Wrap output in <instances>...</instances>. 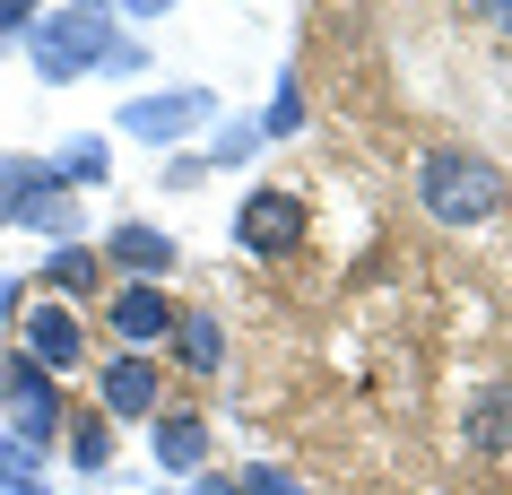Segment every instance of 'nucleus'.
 I'll list each match as a JSON object with an SVG mask.
<instances>
[{
  "instance_id": "nucleus-1",
  "label": "nucleus",
  "mask_w": 512,
  "mask_h": 495,
  "mask_svg": "<svg viewBox=\"0 0 512 495\" xmlns=\"http://www.w3.org/2000/svg\"><path fill=\"white\" fill-rule=\"evenodd\" d=\"M35 61V79L44 87H70L87 79V70H113V53H122V27H113L105 9H35V27L18 35Z\"/></svg>"
},
{
  "instance_id": "nucleus-2",
  "label": "nucleus",
  "mask_w": 512,
  "mask_h": 495,
  "mask_svg": "<svg viewBox=\"0 0 512 495\" xmlns=\"http://www.w3.org/2000/svg\"><path fill=\"white\" fill-rule=\"evenodd\" d=\"M417 200H426L434 226H486L495 209H504V174H495V157L434 148V157L417 165Z\"/></svg>"
},
{
  "instance_id": "nucleus-3",
  "label": "nucleus",
  "mask_w": 512,
  "mask_h": 495,
  "mask_svg": "<svg viewBox=\"0 0 512 495\" xmlns=\"http://www.w3.org/2000/svg\"><path fill=\"white\" fill-rule=\"evenodd\" d=\"M0 409H9V435L27 443V452H44V461H53L61 426H70V400H61L53 374H35V365L9 357V374H0Z\"/></svg>"
},
{
  "instance_id": "nucleus-4",
  "label": "nucleus",
  "mask_w": 512,
  "mask_h": 495,
  "mask_svg": "<svg viewBox=\"0 0 512 495\" xmlns=\"http://www.w3.org/2000/svg\"><path fill=\"white\" fill-rule=\"evenodd\" d=\"M18 365H35V374H70V365H87V322L70 313V304H27L18 313Z\"/></svg>"
},
{
  "instance_id": "nucleus-5",
  "label": "nucleus",
  "mask_w": 512,
  "mask_h": 495,
  "mask_svg": "<svg viewBox=\"0 0 512 495\" xmlns=\"http://www.w3.org/2000/svg\"><path fill=\"white\" fill-rule=\"evenodd\" d=\"M235 244L261 252V261H287V252L304 244V200L296 192H252L235 209Z\"/></svg>"
},
{
  "instance_id": "nucleus-6",
  "label": "nucleus",
  "mask_w": 512,
  "mask_h": 495,
  "mask_svg": "<svg viewBox=\"0 0 512 495\" xmlns=\"http://www.w3.org/2000/svg\"><path fill=\"white\" fill-rule=\"evenodd\" d=\"M217 113V96L209 87H165V96H139V105H122V139H191L200 122Z\"/></svg>"
},
{
  "instance_id": "nucleus-7",
  "label": "nucleus",
  "mask_w": 512,
  "mask_h": 495,
  "mask_svg": "<svg viewBox=\"0 0 512 495\" xmlns=\"http://www.w3.org/2000/svg\"><path fill=\"white\" fill-rule=\"evenodd\" d=\"M105 322H113V339L122 348H157V339H174V304H165V287H148V278H122V296L105 304Z\"/></svg>"
},
{
  "instance_id": "nucleus-8",
  "label": "nucleus",
  "mask_w": 512,
  "mask_h": 495,
  "mask_svg": "<svg viewBox=\"0 0 512 495\" xmlns=\"http://www.w3.org/2000/svg\"><path fill=\"white\" fill-rule=\"evenodd\" d=\"M96 409L105 417H148L157 409V365L139 348H113V365H96Z\"/></svg>"
},
{
  "instance_id": "nucleus-9",
  "label": "nucleus",
  "mask_w": 512,
  "mask_h": 495,
  "mask_svg": "<svg viewBox=\"0 0 512 495\" xmlns=\"http://www.w3.org/2000/svg\"><path fill=\"white\" fill-rule=\"evenodd\" d=\"M9 226H27V235H44V244H79V200H70V192H61V183H53V165H44V174H35V183H27V200H18V218H9Z\"/></svg>"
},
{
  "instance_id": "nucleus-10",
  "label": "nucleus",
  "mask_w": 512,
  "mask_h": 495,
  "mask_svg": "<svg viewBox=\"0 0 512 495\" xmlns=\"http://www.w3.org/2000/svg\"><path fill=\"white\" fill-rule=\"evenodd\" d=\"M105 261H113V270H131V278H148V287H157V278L174 270L183 252H174V235H165V226H148V218H122V226L105 235Z\"/></svg>"
},
{
  "instance_id": "nucleus-11",
  "label": "nucleus",
  "mask_w": 512,
  "mask_h": 495,
  "mask_svg": "<svg viewBox=\"0 0 512 495\" xmlns=\"http://www.w3.org/2000/svg\"><path fill=\"white\" fill-rule=\"evenodd\" d=\"M460 435H469V452H478V461L512 452V383H486V391H469V409H460Z\"/></svg>"
},
{
  "instance_id": "nucleus-12",
  "label": "nucleus",
  "mask_w": 512,
  "mask_h": 495,
  "mask_svg": "<svg viewBox=\"0 0 512 495\" xmlns=\"http://www.w3.org/2000/svg\"><path fill=\"white\" fill-rule=\"evenodd\" d=\"M157 461L174 469V478L200 469V461H209V426H200L191 409H165V417H157Z\"/></svg>"
},
{
  "instance_id": "nucleus-13",
  "label": "nucleus",
  "mask_w": 512,
  "mask_h": 495,
  "mask_svg": "<svg viewBox=\"0 0 512 495\" xmlns=\"http://www.w3.org/2000/svg\"><path fill=\"white\" fill-rule=\"evenodd\" d=\"M174 357H183L191 374H217V365H226V330H217V313H174Z\"/></svg>"
},
{
  "instance_id": "nucleus-14",
  "label": "nucleus",
  "mask_w": 512,
  "mask_h": 495,
  "mask_svg": "<svg viewBox=\"0 0 512 495\" xmlns=\"http://www.w3.org/2000/svg\"><path fill=\"white\" fill-rule=\"evenodd\" d=\"M0 495H53V469H44V452H27L18 435H0Z\"/></svg>"
},
{
  "instance_id": "nucleus-15",
  "label": "nucleus",
  "mask_w": 512,
  "mask_h": 495,
  "mask_svg": "<svg viewBox=\"0 0 512 495\" xmlns=\"http://www.w3.org/2000/svg\"><path fill=\"white\" fill-rule=\"evenodd\" d=\"M96 278H105V261L87 244H61V252H44V287H61V296H96Z\"/></svg>"
},
{
  "instance_id": "nucleus-16",
  "label": "nucleus",
  "mask_w": 512,
  "mask_h": 495,
  "mask_svg": "<svg viewBox=\"0 0 512 495\" xmlns=\"http://www.w3.org/2000/svg\"><path fill=\"white\" fill-rule=\"evenodd\" d=\"M105 139H96V131H79V139H61V157H53V183H61V192H70V183H105Z\"/></svg>"
},
{
  "instance_id": "nucleus-17",
  "label": "nucleus",
  "mask_w": 512,
  "mask_h": 495,
  "mask_svg": "<svg viewBox=\"0 0 512 495\" xmlns=\"http://www.w3.org/2000/svg\"><path fill=\"white\" fill-rule=\"evenodd\" d=\"M61 435H70V461H79V469H105L113 461V417L105 409H96V417H70Z\"/></svg>"
},
{
  "instance_id": "nucleus-18",
  "label": "nucleus",
  "mask_w": 512,
  "mask_h": 495,
  "mask_svg": "<svg viewBox=\"0 0 512 495\" xmlns=\"http://www.w3.org/2000/svg\"><path fill=\"white\" fill-rule=\"evenodd\" d=\"M35 174H44L35 157H0V235H9V218H18V200H27Z\"/></svg>"
},
{
  "instance_id": "nucleus-19",
  "label": "nucleus",
  "mask_w": 512,
  "mask_h": 495,
  "mask_svg": "<svg viewBox=\"0 0 512 495\" xmlns=\"http://www.w3.org/2000/svg\"><path fill=\"white\" fill-rule=\"evenodd\" d=\"M235 495H304V478H296V469H278V461H252L235 478Z\"/></svg>"
},
{
  "instance_id": "nucleus-20",
  "label": "nucleus",
  "mask_w": 512,
  "mask_h": 495,
  "mask_svg": "<svg viewBox=\"0 0 512 495\" xmlns=\"http://www.w3.org/2000/svg\"><path fill=\"white\" fill-rule=\"evenodd\" d=\"M252 148H261V113H252V122H226V131H217V148H209V165H243Z\"/></svg>"
},
{
  "instance_id": "nucleus-21",
  "label": "nucleus",
  "mask_w": 512,
  "mask_h": 495,
  "mask_svg": "<svg viewBox=\"0 0 512 495\" xmlns=\"http://www.w3.org/2000/svg\"><path fill=\"white\" fill-rule=\"evenodd\" d=\"M304 122V96H296V79L278 87V105H270V122H261V139H278V131H296Z\"/></svg>"
},
{
  "instance_id": "nucleus-22",
  "label": "nucleus",
  "mask_w": 512,
  "mask_h": 495,
  "mask_svg": "<svg viewBox=\"0 0 512 495\" xmlns=\"http://www.w3.org/2000/svg\"><path fill=\"white\" fill-rule=\"evenodd\" d=\"M27 27H35V9H27V0H0V44H18Z\"/></svg>"
},
{
  "instance_id": "nucleus-23",
  "label": "nucleus",
  "mask_w": 512,
  "mask_h": 495,
  "mask_svg": "<svg viewBox=\"0 0 512 495\" xmlns=\"http://www.w3.org/2000/svg\"><path fill=\"white\" fill-rule=\"evenodd\" d=\"M18 313H27V287H18V278H0V322H18Z\"/></svg>"
},
{
  "instance_id": "nucleus-24",
  "label": "nucleus",
  "mask_w": 512,
  "mask_h": 495,
  "mask_svg": "<svg viewBox=\"0 0 512 495\" xmlns=\"http://www.w3.org/2000/svg\"><path fill=\"white\" fill-rule=\"evenodd\" d=\"M478 18H495V27H504V35H512V0H486Z\"/></svg>"
},
{
  "instance_id": "nucleus-25",
  "label": "nucleus",
  "mask_w": 512,
  "mask_h": 495,
  "mask_svg": "<svg viewBox=\"0 0 512 495\" xmlns=\"http://www.w3.org/2000/svg\"><path fill=\"white\" fill-rule=\"evenodd\" d=\"M191 495H235V478H191Z\"/></svg>"
},
{
  "instance_id": "nucleus-26",
  "label": "nucleus",
  "mask_w": 512,
  "mask_h": 495,
  "mask_svg": "<svg viewBox=\"0 0 512 495\" xmlns=\"http://www.w3.org/2000/svg\"><path fill=\"white\" fill-rule=\"evenodd\" d=\"M0 374H9V365H0Z\"/></svg>"
}]
</instances>
